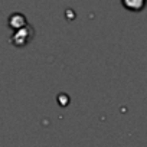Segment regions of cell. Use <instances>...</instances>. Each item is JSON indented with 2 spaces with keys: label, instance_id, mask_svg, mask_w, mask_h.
<instances>
[{
  "label": "cell",
  "instance_id": "obj_1",
  "mask_svg": "<svg viewBox=\"0 0 147 147\" xmlns=\"http://www.w3.org/2000/svg\"><path fill=\"white\" fill-rule=\"evenodd\" d=\"M33 36H35V32H33V29L28 25V26H25V28H22V29L15 30L13 35H12V38H10V40H12V43H13L15 46L22 48V46H26V45L33 39Z\"/></svg>",
  "mask_w": 147,
  "mask_h": 147
},
{
  "label": "cell",
  "instance_id": "obj_2",
  "mask_svg": "<svg viewBox=\"0 0 147 147\" xmlns=\"http://www.w3.org/2000/svg\"><path fill=\"white\" fill-rule=\"evenodd\" d=\"M9 28L13 29V30H18V29H22L25 26H28V22H26V18L22 15V13H13L10 18H9Z\"/></svg>",
  "mask_w": 147,
  "mask_h": 147
},
{
  "label": "cell",
  "instance_id": "obj_3",
  "mask_svg": "<svg viewBox=\"0 0 147 147\" xmlns=\"http://www.w3.org/2000/svg\"><path fill=\"white\" fill-rule=\"evenodd\" d=\"M121 5L130 12H141L147 5V0H121Z\"/></svg>",
  "mask_w": 147,
  "mask_h": 147
}]
</instances>
